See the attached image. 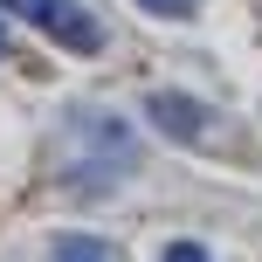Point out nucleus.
Wrapping results in <instances>:
<instances>
[{
    "label": "nucleus",
    "instance_id": "nucleus-1",
    "mask_svg": "<svg viewBox=\"0 0 262 262\" xmlns=\"http://www.w3.org/2000/svg\"><path fill=\"white\" fill-rule=\"evenodd\" d=\"M0 7L21 14L28 28H41L49 41L76 49V55H97V49H104V21H97L90 7H76V0H0Z\"/></svg>",
    "mask_w": 262,
    "mask_h": 262
},
{
    "label": "nucleus",
    "instance_id": "nucleus-2",
    "mask_svg": "<svg viewBox=\"0 0 262 262\" xmlns=\"http://www.w3.org/2000/svg\"><path fill=\"white\" fill-rule=\"evenodd\" d=\"M145 118L166 131V138H180V145H193L200 131H207V111H200L193 97H172V90H152V97H145Z\"/></svg>",
    "mask_w": 262,
    "mask_h": 262
},
{
    "label": "nucleus",
    "instance_id": "nucleus-3",
    "mask_svg": "<svg viewBox=\"0 0 262 262\" xmlns=\"http://www.w3.org/2000/svg\"><path fill=\"white\" fill-rule=\"evenodd\" d=\"M55 262H118V255L97 235H55Z\"/></svg>",
    "mask_w": 262,
    "mask_h": 262
},
{
    "label": "nucleus",
    "instance_id": "nucleus-4",
    "mask_svg": "<svg viewBox=\"0 0 262 262\" xmlns=\"http://www.w3.org/2000/svg\"><path fill=\"white\" fill-rule=\"evenodd\" d=\"M138 7H145V14H193L200 0H138Z\"/></svg>",
    "mask_w": 262,
    "mask_h": 262
},
{
    "label": "nucleus",
    "instance_id": "nucleus-5",
    "mask_svg": "<svg viewBox=\"0 0 262 262\" xmlns=\"http://www.w3.org/2000/svg\"><path fill=\"white\" fill-rule=\"evenodd\" d=\"M166 262H207V249H200V242H172Z\"/></svg>",
    "mask_w": 262,
    "mask_h": 262
},
{
    "label": "nucleus",
    "instance_id": "nucleus-6",
    "mask_svg": "<svg viewBox=\"0 0 262 262\" xmlns=\"http://www.w3.org/2000/svg\"><path fill=\"white\" fill-rule=\"evenodd\" d=\"M0 49H7V28H0Z\"/></svg>",
    "mask_w": 262,
    "mask_h": 262
}]
</instances>
